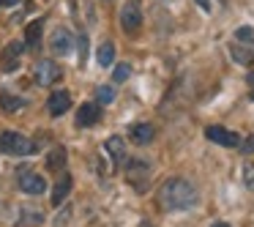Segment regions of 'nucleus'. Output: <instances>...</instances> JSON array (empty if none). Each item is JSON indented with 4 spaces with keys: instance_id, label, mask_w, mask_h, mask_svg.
Instances as JSON below:
<instances>
[{
    "instance_id": "nucleus-12",
    "label": "nucleus",
    "mask_w": 254,
    "mask_h": 227,
    "mask_svg": "<svg viewBox=\"0 0 254 227\" xmlns=\"http://www.w3.org/2000/svg\"><path fill=\"white\" fill-rule=\"evenodd\" d=\"M99 118H101V107L99 104H82L79 107V112H77V126H93V123H99Z\"/></svg>"
},
{
    "instance_id": "nucleus-10",
    "label": "nucleus",
    "mask_w": 254,
    "mask_h": 227,
    "mask_svg": "<svg viewBox=\"0 0 254 227\" xmlns=\"http://www.w3.org/2000/svg\"><path fill=\"white\" fill-rule=\"evenodd\" d=\"M71 44H74V39H71V33H68L66 28H58L55 33H52L50 47H52L55 55H68V52H71Z\"/></svg>"
},
{
    "instance_id": "nucleus-18",
    "label": "nucleus",
    "mask_w": 254,
    "mask_h": 227,
    "mask_svg": "<svg viewBox=\"0 0 254 227\" xmlns=\"http://www.w3.org/2000/svg\"><path fill=\"white\" fill-rule=\"evenodd\" d=\"M63 164H66V148H52L50 153H47V167L50 170H63Z\"/></svg>"
},
{
    "instance_id": "nucleus-1",
    "label": "nucleus",
    "mask_w": 254,
    "mask_h": 227,
    "mask_svg": "<svg viewBox=\"0 0 254 227\" xmlns=\"http://www.w3.org/2000/svg\"><path fill=\"white\" fill-rule=\"evenodd\" d=\"M194 203H197V189L183 178H172L159 189V205L164 211H183L191 208Z\"/></svg>"
},
{
    "instance_id": "nucleus-23",
    "label": "nucleus",
    "mask_w": 254,
    "mask_h": 227,
    "mask_svg": "<svg viewBox=\"0 0 254 227\" xmlns=\"http://www.w3.org/2000/svg\"><path fill=\"white\" fill-rule=\"evenodd\" d=\"M243 172H246V186H249V189H254V164H252V161H249V164L243 167Z\"/></svg>"
},
{
    "instance_id": "nucleus-6",
    "label": "nucleus",
    "mask_w": 254,
    "mask_h": 227,
    "mask_svg": "<svg viewBox=\"0 0 254 227\" xmlns=\"http://www.w3.org/2000/svg\"><path fill=\"white\" fill-rule=\"evenodd\" d=\"M19 189H22L25 194L39 197V194H44L47 181L39 175V172H33V170H22V172H19Z\"/></svg>"
},
{
    "instance_id": "nucleus-17",
    "label": "nucleus",
    "mask_w": 254,
    "mask_h": 227,
    "mask_svg": "<svg viewBox=\"0 0 254 227\" xmlns=\"http://www.w3.org/2000/svg\"><path fill=\"white\" fill-rule=\"evenodd\" d=\"M96 61H99V66H112V61H115V44L104 41L99 47V52H96Z\"/></svg>"
},
{
    "instance_id": "nucleus-11",
    "label": "nucleus",
    "mask_w": 254,
    "mask_h": 227,
    "mask_svg": "<svg viewBox=\"0 0 254 227\" xmlns=\"http://www.w3.org/2000/svg\"><path fill=\"white\" fill-rule=\"evenodd\" d=\"M71 186H74L71 175H68V172H63V175L58 178L55 189H52V205H55V208L66 203V197H68V192H71Z\"/></svg>"
},
{
    "instance_id": "nucleus-24",
    "label": "nucleus",
    "mask_w": 254,
    "mask_h": 227,
    "mask_svg": "<svg viewBox=\"0 0 254 227\" xmlns=\"http://www.w3.org/2000/svg\"><path fill=\"white\" fill-rule=\"evenodd\" d=\"M243 153H254V137H249L246 143H243Z\"/></svg>"
},
{
    "instance_id": "nucleus-27",
    "label": "nucleus",
    "mask_w": 254,
    "mask_h": 227,
    "mask_svg": "<svg viewBox=\"0 0 254 227\" xmlns=\"http://www.w3.org/2000/svg\"><path fill=\"white\" fill-rule=\"evenodd\" d=\"M0 3H3V6H17L19 0H0Z\"/></svg>"
},
{
    "instance_id": "nucleus-5",
    "label": "nucleus",
    "mask_w": 254,
    "mask_h": 227,
    "mask_svg": "<svg viewBox=\"0 0 254 227\" xmlns=\"http://www.w3.org/2000/svg\"><path fill=\"white\" fill-rule=\"evenodd\" d=\"M22 52H25V44H22V41H11V44H6V50H3V58H0V69H3L6 74L17 72Z\"/></svg>"
},
{
    "instance_id": "nucleus-9",
    "label": "nucleus",
    "mask_w": 254,
    "mask_h": 227,
    "mask_svg": "<svg viewBox=\"0 0 254 227\" xmlns=\"http://www.w3.org/2000/svg\"><path fill=\"white\" fill-rule=\"evenodd\" d=\"M148 172H150V167L145 164V161H131V164H128V170H126V175H128V181H131L134 186L142 192V189L148 186Z\"/></svg>"
},
{
    "instance_id": "nucleus-28",
    "label": "nucleus",
    "mask_w": 254,
    "mask_h": 227,
    "mask_svg": "<svg viewBox=\"0 0 254 227\" xmlns=\"http://www.w3.org/2000/svg\"><path fill=\"white\" fill-rule=\"evenodd\" d=\"M213 227H227V225H221V222H219V225H213Z\"/></svg>"
},
{
    "instance_id": "nucleus-8",
    "label": "nucleus",
    "mask_w": 254,
    "mask_h": 227,
    "mask_svg": "<svg viewBox=\"0 0 254 227\" xmlns=\"http://www.w3.org/2000/svg\"><path fill=\"white\" fill-rule=\"evenodd\" d=\"M71 110V96L66 93V90H55V93H50V99H47V112H50L52 118H61L63 112Z\"/></svg>"
},
{
    "instance_id": "nucleus-21",
    "label": "nucleus",
    "mask_w": 254,
    "mask_h": 227,
    "mask_svg": "<svg viewBox=\"0 0 254 227\" xmlns=\"http://www.w3.org/2000/svg\"><path fill=\"white\" fill-rule=\"evenodd\" d=\"M235 39H238V41H246V44L254 50V28H249V25L238 28V30H235Z\"/></svg>"
},
{
    "instance_id": "nucleus-2",
    "label": "nucleus",
    "mask_w": 254,
    "mask_h": 227,
    "mask_svg": "<svg viewBox=\"0 0 254 227\" xmlns=\"http://www.w3.org/2000/svg\"><path fill=\"white\" fill-rule=\"evenodd\" d=\"M0 153L6 156H30L33 153V143L22 137L19 132H3L0 134Z\"/></svg>"
},
{
    "instance_id": "nucleus-29",
    "label": "nucleus",
    "mask_w": 254,
    "mask_h": 227,
    "mask_svg": "<svg viewBox=\"0 0 254 227\" xmlns=\"http://www.w3.org/2000/svg\"><path fill=\"white\" fill-rule=\"evenodd\" d=\"M219 3H221V6H227V0H219Z\"/></svg>"
},
{
    "instance_id": "nucleus-26",
    "label": "nucleus",
    "mask_w": 254,
    "mask_h": 227,
    "mask_svg": "<svg viewBox=\"0 0 254 227\" xmlns=\"http://www.w3.org/2000/svg\"><path fill=\"white\" fill-rule=\"evenodd\" d=\"M197 6L202 8V11H210V0H197Z\"/></svg>"
},
{
    "instance_id": "nucleus-22",
    "label": "nucleus",
    "mask_w": 254,
    "mask_h": 227,
    "mask_svg": "<svg viewBox=\"0 0 254 227\" xmlns=\"http://www.w3.org/2000/svg\"><path fill=\"white\" fill-rule=\"evenodd\" d=\"M128 74H131V69H128L126 63H121V66H118L115 72H112V79H115V82H126Z\"/></svg>"
},
{
    "instance_id": "nucleus-25",
    "label": "nucleus",
    "mask_w": 254,
    "mask_h": 227,
    "mask_svg": "<svg viewBox=\"0 0 254 227\" xmlns=\"http://www.w3.org/2000/svg\"><path fill=\"white\" fill-rule=\"evenodd\" d=\"M246 82H249V88H252V99H254V72L246 74Z\"/></svg>"
},
{
    "instance_id": "nucleus-3",
    "label": "nucleus",
    "mask_w": 254,
    "mask_h": 227,
    "mask_svg": "<svg viewBox=\"0 0 254 227\" xmlns=\"http://www.w3.org/2000/svg\"><path fill=\"white\" fill-rule=\"evenodd\" d=\"M139 25H142V11H139V3L137 0H128L126 6H123L121 11V28L126 30V33H137Z\"/></svg>"
},
{
    "instance_id": "nucleus-14",
    "label": "nucleus",
    "mask_w": 254,
    "mask_h": 227,
    "mask_svg": "<svg viewBox=\"0 0 254 227\" xmlns=\"http://www.w3.org/2000/svg\"><path fill=\"white\" fill-rule=\"evenodd\" d=\"M107 151H110L112 164L115 167H121L123 161H126V145H123V137H110L107 140Z\"/></svg>"
},
{
    "instance_id": "nucleus-15",
    "label": "nucleus",
    "mask_w": 254,
    "mask_h": 227,
    "mask_svg": "<svg viewBox=\"0 0 254 227\" xmlns=\"http://www.w3.org/2000/svg\"><path fill=\"white\" fill-rule=\"evenodd\" d=\"M131 143H137V145H148L150 140L156 137V132H153V126L150 123H137V126H131Z\"/></svg>"
},
{
    "instance_id": "nucleus-7",
    "label": "nucleus",
    "mask_w": 254,
    "mask_h": 227,
    "mask_svg": "<svg viewBox=\"0 0 254 227\" xmlns=\"http://www.w3.org/2000/svg\"><path fill=\"white\" fill-rule=\"evenodd\" d=\"M205 137H208L210 143H216V145H224V148H235V145H241L238 134L230 132V129H224V126H208L205 129Z\"/></svg>"
},
{
    "instance_id": "nucleus-4",
    "label": "nucleus",
    "mask_w": 254,
    "mask_h": 227,
    "mask_svg": "<svg viewBox=\"0 0 254 227\" xmlns=\"http://www.w3.org/2000/svg\"><path fill=\"white\" fill-rule=\"evenodd\" d=\"M61 66L52 61H39L36 63V82L41 85V88H50V85H55L58 79H61Z\"/></svg>"
},
{
    "instance_id": "nucleus-13",
    "label": "nucleus",
    "mask_w": 254,
    "mask_h": 227,
    "mask_svg": "<svg viewBox=\"0 0 254 227\" xmlns=\"http://www.w3.org/2000/svg\"><path fill=\"white\" fill-rule=\"evenodd\" d=\"M41 33H44V22H41V19L30 22V25H28V30H25V47L36 52V50L41 47Z\"/></svg>"
},
{
    "instance_id": "nucleus-16",
    "label": "nucleus",
    "mask_w": 254,
    "mask_h": 227,
    "mask_svg": "<svg viewBox=\"0 0 254 227\" xmlns=\"http://www.w3.org/2000/svg\"><path fill=\"white\" fill-rule=\"evenodd\" d=\"M25 104H28V101L14 96V93H0V107H3V112H19V110H25Z\"/></svg>"
},
{
    "instance_id": "nucleus-20",
    "label": "nucleus",
    "mask_w": 254,
    "mask_h": 227,
    "mask_svg": "<svg viewBox=\"0 0 254 227\" xmlns=\"http://www.w3.org/2000/svg\"><path fill=\"white\" fill-rule=\"evenodd\" d=\"M112 99H115V88H110V85H101V88L96 90V101H99V104H110Z\"/></svg>"
},
{
    "instance_id": "nucleus-30",
    "label": "nucleus",
    "mask_w": 254,
    "mask_h": 227,
    "mask_svg": "<svg viewBox=\"0 0 254 227\" xmlns=\"http://www.w3.org/2000/svg\"><path fill=\"white\" fill-rule=\"evenodd\" d=\"M142 227H150V225H142Z\"/></svg>"
},
{
    "instance_id": "nucleus-19",
    "label": "nucleus",
    "mask_w": 254,
    "mask_h": 227,
    "mask_svg": "<svg viewBox=\"0 0 254 227\" xmlns=\"http://www.w3.org/2000/svg\"><path fill=\"white\" fill-rule=\"evenodd\" d=\"M230 55H232V61L243 63V66L254 63V50H243L241 44H232V47H230Z\"/></svg>"
}]
</instances>
